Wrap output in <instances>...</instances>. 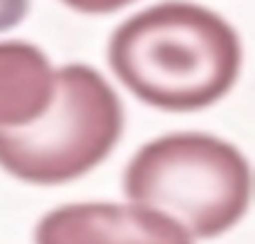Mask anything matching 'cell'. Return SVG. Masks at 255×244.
Segmentation results:
<instances>
[{"label": "cell", "instance_id": "6da1fadb", "mask_svg": "<svg viewBox=\"0 0 255 244\" xmlns=\"http://www.w3.org/2000/svg\"><path fill=\"white\" fill-rule=\"evenodd\" d=\"M108 61L143 103L193 112L213 106L233 88L242 67V43L213 9L166 0L117 27Z\"/></svg>", "mask_w": 255, "mask_h": 244}, {"label": "cell", "instance_id": "7a4b0ae2", "mask_svg": "<svg viewBox=\"0 0 255 244\" xmlns=\"http://www.w3.org/2000/svg\"><path fill=\"white\" fill-rule=\"evenodd\" d=\"M134 204L168 215L190 238L233 229L251 202V168L233 143L204 132H175L139 148L124 175Z\"/></svg>", "mask_w": 255, "mask_h": 244}, {"label": "cell", "instance_id": "3957f363", "mask_svg": "<svg viewBox=\"0 0 255 244\" xmlns=\"http://www.w3.org/2000/svg\"><path fill=\"white\" fill-rule=\"evenodd\" d=\"M121 132L124 106L112 85L90 65L72 63L54 74L38 119L0 130V168L27 184H65L101 164Z\"/></svg>", "mask_w": 255, "mask_h": 244}, {"label": "cell", "instance_id": "277c9868", "mask_svg": "<svg viewBox=\"0 0 255 244\" xmlns=\"http://www.w3.org/2000/svg\"><path fill=\"white\" fill-rule=\"evenodd\" d=\"M36 244H193L184 227L141 204L81 202L49 211Z\"/></svg>", "mask_w": 255, "mask_h": 244}, {"label": "cell", "instance_id": "5b68a950", "mask_svg": "<svg viewBox=\"0 0 255 244\" xmlns=\"http://www.w3.org/2000/svg\"><path fill=\"white\" fill-rule=\"evenodd\" d=\"M54 67L36 45L0 43V130L31 123L47 108L54 92Z\"/></svg>", "mask_w": 255, "mask_h": 244}, {"label": "cell", "instance_id": "8992f818", "mask_svg": "<svg viewBox=\"0 0 255 244\" xmlns=\"http://www.w3.org/2000/svg\"><path fill=\"white\" fill-rule=\"evenodd\" d=\"M65 2L70 9L81 13H94V16H101V13H112L119 11V9L128 7L134 0H61Z\"/></svg>", "mask_w": 255, "mask_h": 244}, {"label": "cell", "instance_id": "52a82bcc", "mask_svg": "<svg viewBox=\"0 0 255 244\" xmlns=\"http://www.w3.org/2000/svg\"><path fill=\"white\" fill-rule=\"evenodd\" d=\"M31 0H0V31H9L25 20Z\"/></svg>", "mask_w": 255, "mask_h": 244}]
</instances>
